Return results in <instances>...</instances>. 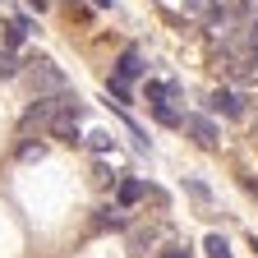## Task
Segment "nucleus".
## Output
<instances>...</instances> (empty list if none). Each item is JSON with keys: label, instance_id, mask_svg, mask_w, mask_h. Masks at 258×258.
<instances>
[{"label": "nucleus", "instance_id": "obj_5", "mask_svg": "<svg viewBox=\"0 0 258 258\" xmlns=\"http://www.w3.org/2000/svg\"><path fill=\"white\" fill-rule=\"evenodd\" d=\"M139 199H143V180H124V184H120V203H124V208H134Z\"/></svg>", "mask_w": 258, "mask_h": 258}, {"label": "nucleus", "instance_id": "obj_9", "mask_svg": "<svg viewBox=\"0 0 258 258\" xmlns=\"http://www.w3.org/2000/svg\"><path fill=\"white\" fill-rule=\"evenodd\" d=\"M42 152H46L42 143H23V148H19V157H23V161H42Z\"/></svg>", "mask_w": 258, "mask_h": 258}, {"label": "nucleus", "instance_id": "obj_6", "mask_svg": "<svg viewBox=\"0 0 258 258\" xmlns=\"http://www.w3.org/2000/svg\"><path fill=\"white\" fill-rule=\"evenodd\" d=\"M115 70H120L124 79H134V74L143 70V60H139V51H124V55H120V64H115Z\"/></svg>", "mask_w": 258, "mask_h": 258}, {"label": "nucleus", "instance_id": "obj_3", "mask_svg": "<svg viewBox=\"0 0 258 258\" xmlns=\"http://www.w3.org/2000/svg\"><path fill=\"white\" fill-rule=\"evenodd\" d=\"M184 129L194 139H199V148H217L221 143V134H217V124L208 120V115H184Z\"/></svg>", "mask_w": 258, "mask_h": 258}, {"label": "nucleus", "instance_id": "obj_13", "mask_svg": "<svg viewBox=\"0 0 258 258\" xmlns=\"http://www.w3.org/2000/svg\"><path fill=\"white\" fill-rule=\"evenodd\" d=\"M166 258H194L189 249H166Z\"/></svg>", "mask_w": 258, "mask_h": 258}, {"label": "nucleus", "instance_id": "obj_8", "mask_svg": "<svg viewBox=\"0 0 258 258\" xmlns=\"http://www.w3.org/2000/svg\"><path fill=\"white\" fill-rule=\"evenodd\" d=\"M19 74V60L10 55V46H0V79H14Z\"/></svg>", "mask_w": 258, "mask_h": 258}, {"label": "nucleus", "instance_id": "obj_1", "mask_svg": "<svg viewBox=\"0 0 258 258\" xmlns=\"http://www.w3.org/2000/svg\"><path fill=\"white\" fill-rule=\"evenodd\" d=\"M60 111H83V106H79V97H74L70 88H64V92H46V97H37V102L23 111L19 129H23V134H32V129H37V134H46L51 120H55Z\"/></svg>", "mask_w": 258, "mask_h": 258}, {"label": "nucleus", "instance_id": "obj_12", "mask_svg": "<svg viewBox=\"0 0 258 258\" xmlns=\"http://www.w3.org/2000/svg\"><path fill=\"white\" fill-rule=\"evenodd\" d=\"M157 120H161V124H180V115H175L171 106H161V102H157Z\"/></svg>", "mask_w": 258, "mask_h": 258}, {"label": "nucleus", "instance_id": "obj_2", "mask_svg": "<svg viewBox=\"0 0 258 258\" xmlns=\"http://www.w3.org/2000/svg\"><path fill=\"white\" fill-rule=\"evenodd\" d=\"M23 79H28V88L37 92V97H46V92H64V88H70V79L60 74V64H51L46 55L28 60V64H23Z\"/></svg>", "mask_w": 258, "mask_h": 258}, {"label": "nucleus", "instance_id": "obj_7", "mask_svg": "<svg viewBox=\"0 0 258 258\" xmlns=\"http://www.w3.org/2000/svg\"><path fill=\"white\" fill-rule=\"evenodd\" d=\"M203 249H208V258H231V244H226L221 235H208V244H203Z\"/></svg>", "mask_w": 258, "mask_h": 258}, {"label": "nucleus", "instance_id": "obj_11", "mask_svg": "<svg viewBox=\"0 0 258 258\" xmlns=\"http://www.w3.org/2000/svg\"><path fill=\"white\" fill-rule=\"evenodd\" d=\"M106 88H111V92H115V97H120V102H129V88H124V74H115V79H111V83H106Z\"/></svg>", "mask_w": 258, "mask_h": 258}, {"label": "nucleus", "instance_id": "obj_14", "mask_svg": "<svg viewBox=\"0 0 258 258\" xmlns=\"http://www.w3.org/2000/svg\"><path fill=\"white\" fill-rule=\"evenodd\" d=\"M97 5H111V0H97Z\"/></svg>", "mask_w": 258, "mask_h": 258}, {"label": "nucleus", "instance_id": "obj_4", "mask_svg": "<svg viewBox=\"0 0 258 258\" xmlns=\"http://www.w3.org/2000/svg\"><path fill=\"white\" fill-rule=\"evenodd\" d=\"M208 106H212V111H221V115H244L240 97H235V92H226V88H217V92L208 97Z\"/></svg>", "mask_w": 258, "mask_h": 258}, {"label": "nucleus", "instance_id": "obj_10", "mask_svg": "<svg viewBox=\"0 0 258 258\" xmlns=\"http://www.w3.org/2000/svg\"><path fill=\"white\" fill-rule=\"evenodd\" d=\"M175 88L171 83H148V97H152V102H161V97H171Z\"/></svg>", "mask_w": 258, "mask_h": 258}]
</instances>
